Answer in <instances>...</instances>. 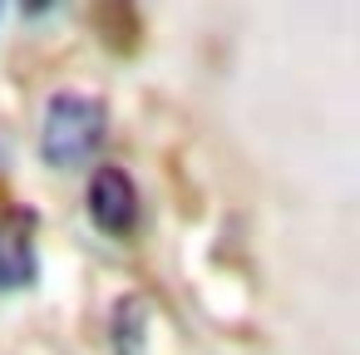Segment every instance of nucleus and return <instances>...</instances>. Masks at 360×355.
I'll return each mask as SVG.
<instances>
[{"label":"nucleus","instance_id":"1","mask_svg":"<svg viewBox=\"0 0 360 355\" xmlns=\"http://www.w3.org/2000/svg\"><path fill=\"white\" fill-rule=\"evenodd\" d=\"M109 134V109L94 99V94H55L45 104V119H40V153L50 168H79L84 158L99 153Z\"/></svg>","mask_w":360,"mask_h":355},{"label":"nucleus","instance_id":"2","mask_svg":"<svg viewBox=\"0 0 360 355\" xmlns=\"http://www.w3.org/2000/svg\"><path fill=\"white\" fill-rule=\"evenodd\" d=\"M84 207H89V217H94V227L99 232H109V237H129L134 227H139V188H134V178L124 173V168H94V178H89V193H84Z\"/></svg>","mask_w":360,"mask_h":355},{"label":"nucleus","instance_id":"3","mask_svg":"<svg viewBox=\"0 0 360 355\" xmlns=\"http://www.w3.org/2000/svg\"><path fill=\"white\" fill-rule=\"evenodd\" d=\"M35 281V222L30 212L11 207L0 217V286H30Z\"/></svg>","mask_w":360,"mask_h":355},{"label":"nucleus","instance_id":"4","mask_svg":"<svg viewBox=\"0 0 360 355\" xmlns=\"http://www.w3.org/2000/svg\"><path fill=\"white\" fill-rule=\"evenodd\" d=\"M143 335H148V311H143L139 296H124L114 306V321H109L114 355H143Z\"/></svg>","mask_w":360,"mask_h":355}]
</instances>
